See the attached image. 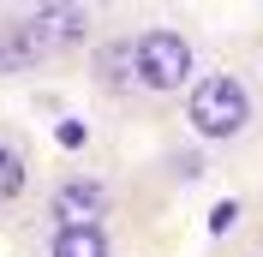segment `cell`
Returning <instances> with one entry per match:
<instances>
[{"instance_id": "6da1fadb", "label": "cell", "mask_w": 263, "mask_h": 257, "mask_svg": "<svg viewBox=\"0 0 263 257\" xmlns=\"http://www.w3.org/2000/svg\"><path fill=\"white\" fill-rule=\"evenodd\" d=\"M180 120L203 156H246L263 132V96L246 66H203V78L185 90Z\"/></svg>"}, {"instance_id": "7a4b0ae2", "label": "cell", "mask_w": 263, "mask_h": 257, "mask_svg": "<svg viewBox=\"0 0 263 257\" xmlns=\"http://www.w3.org/2000/svg\"><path fill=\"white\" fill-rule=\"evenodd\" d=\"M132 60H138V108H180L185 90L203 78V30L185 18H138Z\"/></svg>"}, {"instance_id": "3957f363", "label": "cell", "mask_w": 263, "mask_h": 257, "mask_svg": "<svg viewBox=\"0 0 263 257\" xmlns=\"http://www.w3.org/2000/svg\"><path fill=\"white\" fill-rule=\"evenodd\" d=\"M120 215V179L102 168H60L42 179L30 204V233H60V227H114Z\"/></svg>"}, {"instance_id": "277c9868", "label": "cell", "mask_w": 263, "mask_h": 257, "mask_svg": "<svg viewBox=\"0 0 263 257\" xmlns=\"http://www.w3.org/2000/svg\"><path fill=\"white\" fill-rule=\"evenodd\" d=\"M30 12H36V30H42V42H48V54L60 66H84V54L114 24L108 6H84V0H36Z\"/></svg>"}, {"instance_id": "5b68a950", "label": "cell", "mask_w": 263, "mask_h": 257, "mask_svg": "<svg viewBox=\"0 0 263 257\" xmlns=\"http://www.w3.org/2000/svg\"><path fill=\"white\" fill-rule=\"evenodd\" d=\"M84 78L108 108H138V60H132V18L114 12L102 42L84 54Z\"/></svg>"}, {"instance_id": "8992f818", "label": "cell", "mask_w": 263, "mask_h": 257, "mask_svg": "<svg viewBox=\"0 0 263 257\" xmlns=\"http://www.w3.org/2000/svg\"><path fill=\"white\" fill-rule=\"evenodd\" d=\"M66 72L48 54L42 30H36L30 6H0V84H30V78H54Z\"/></svg>"}, {"instance_id": "52a82bcc", "label": "cell", "mask_w": 263, "mask_h": 257, "mask_svg": "<svg viewBox=\"0 0 263 257\" xmlns=\"http://www.w3.org/2000/svg\"><path fill=\"white\" fill-rule=\"evenodd\" d=\"M36 192H42V174H36L30 144H24L12 126H0V222H18V215H30Z\"/></svg>"}, {"instance_id": "ba28073f", "label": "cell", "mask_w": 263, "mask_h": 257, "mask_svg": "<svg viewBox=\"0 0 263 257\" xmlns=\"http://www.w3.org/2000/svg\"><path fill=\"white\" fill-rule=\"evenodd\" d=\"M36 257H120V233L114 227H60L36 240Z\"/></svg>"}, {"instance_id": "9c48e42d", "label": "cell", "mask_w": 263, "mask_h": 257, "mask_svg": "<svg viewBox=\"0 0 263 257\" xmlns=\"http://www.w3.org/2000/svg\"><path fill=\"white\" fill-rule=\"evenodd\" d=\"M257 96H263V54H257Z\"/></svg>"}]
</instances>
